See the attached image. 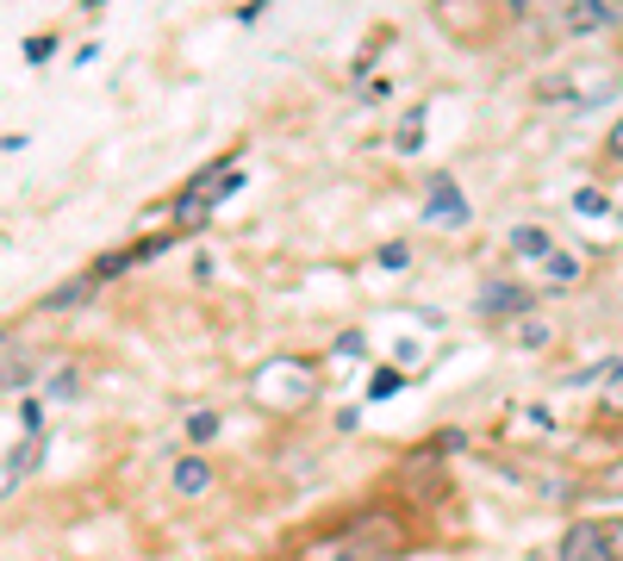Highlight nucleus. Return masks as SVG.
I'll use <instances>...</instances> for the list:
<instances>
[{
    "label": "nucleus",
    "instance_id": "f257e3e1",
    "mask_svg": "<svg viewBox=\"0 0 623 561\" xmlns=\"http://www.w3.org/2000/svg\"><path fill=\"white\" fill-rule=\"evenodd\" d=\"M343 542H350L355 556H369V561H399V556H406V524L393 518L387 505H374V512L350 518Z\"/></svg>",
    "mask_w": 623,
    "mask_h": 561
},
{
    "label": "nucleus",
    "instance_id": "f03ea898",
    "mask_svg": "<svg viewBox=\"0 0 623 561\" xmlns=\"http://www.w3.org/2000/svg\"><path fill=\"white\" fill-rule=\"evenodd\" d=\"M312 362H287V356H274L262 374H256V400H274V406H306L312 400Z\"/></svg>",
    "mask_w": 623,
    "mask_h": 561
},
{
    "label": "nucleus",
    "instance_id": "7ed1b4c3",
    "mask_svg": "<svg viewBox=\"0 0 623 561\" xmlns=\"http://www.w3.org/2000/svg\"><path fill=\"white\" fill-rule=\"evenodd\" d=\"M562 561H611V542H604V524H592V518L567 524V537H562Z\"/></svg>",
    "mask_w": 623,
    "mask_h": 561
},
{
    "label": "nucleus",
    "instance_id": "20e7f679",
    "mask_svg": "<svg viewBox=\"0 0 623 561\" xmlns=\"http://www.w3.org/2000/svg\"><path fill=\"white\" fill-rule=\"evenodd\" d=\"M530 306H536V300H530L518 281H492V288L480 293V312H487V318H506V312H530Z\"/></svg>",
    "mask_w": 623,
    "mask_h": 561
},
{
    "label": "nucleus",
    "instance_id": "39448f33",
    "mask_svg": "<svg viewBox=\"0 0 623 561\" xmlns=\"http://www.w3.org/2000/svg\"><path fill=\"white\" fill-rule=\"evenodd\" d=\"M424 218H449V225H462V218H467V206H462V194H455V181H449V175H430Z\"/></svg>",
    "mask_w": 623,
    "mask_h": 561
},
{
    "label": "nucleus",
    "instance_id": "423d86ee",
    "mask_svg": "<svg viewBox=\"0 0 623 561\" xmlns=\"http://www.w3.org/2000/svg\"><path fill=\"white\" fill-rule=\"evenodd\" d=\"M604 25H618V7H611V0H580V7H567V32H604Z\"/></svg>",
    "mask_w": 623,
    "mask_h": 561
},
{
    "label": "nucleus",
    "instance_id": "0eeeda50",
    "mask_svg": "<svg viewBox=\"0 0 623 561\" xmlns=\"http://www.w3.org/2000/svg\"><path fill=\"white\" fill-rule=\"evenodd\" d=\"M206 486H213V462H206V456H181L175 462V493L194 500V493H206Z\"/></svg>",
    "mask_w": 623,
    "mask_h": 561
},
{
    "label": "nucleus",
    "instance_id": "6e6552de",
    "mask_svg": "<svg viewBox=\"0 0 623 561\" xmlns=\"http://www.w3.org/2000/svg\"><path fill=\"white\" fill-rule=\"evenodd\" d=\"M88 293H94V274H88V281H63V288H50L38 306H44V312H69V306H81Z\"/></svg>",
    "mask_w": 623,
    "mask_h": 561
},
{
    "label": "nucleus",
    "instance_id": "1a4fd4ad",
    "mask_svg": "<svg viewBox=\"0 0 623 561\" xmlns=\"http://www.w3.org/2000/svg\"><path fill=\"white\" fill-rule=\"evenodd\" d=\"M38 468V437H25V444H13L7 449V493L20 486V474H32Z\"/></svg>",
    "mask_w": 623,
    "mask_h": 561
},
{
    "label": "nucleus",
    "instance_id": "9d476101",
    "mask_svg": "<svg viewBox=\"0 0 623 561\" xmlns=\"http://www.w3.org/2000/svg\"><path fill=\"white\" fill-rule=\"evenodd\" d=\"M511 250L518 256H555V244H548L543 225H518V232H511Z\"/></svg>",
    "mask_w": 623,
    "mask_h": 561
},
{
    "label": "nucleus",
    "instance_id": "9b49d317",
    "mask_svg": "<svg viewBox=\"0 0 623 561\" xmlns=\"http://www.w3.org/2000/svg\"><path fill=\"white\" fill-rule=\"evenodd\" d=\"M20 388H32V362H25V349L13 344V349H7V393L20 400Z\"/></svg>",
    "mask_w": 623,
    "mask_h": 561
},
{
    "label": "nucleus",
    "instance_id": "f8f14e48",
    "mask_svg": "<svg viewBox=\"0 0 623 561\" xmlns=\"http://www.w3.org/2000/svg\"><path fill=\"white\" fill-rule=\"evenodd\" d=\"M218 425H225V418H218L213 406L188 412V437H194V444H213V437H218Z\"/></svg>",
    "mask_w": 623,
    "mask_h": 561
},
{
    "label": "nucleus",
    "instance_id": "ddd939ff",
    "mask_svg": "<svg viewBox=\"0 0 623 561\" xmlns=\"http://www.w3.org/2000/svg\"><path fill=\"white\" fill-rule=\"evenodd\" d=\"M406 388V374L399 368H374V381H369V400H393V393Z\"/></svg>",
    "mask_w": 623,
    "mask_h": 561
},
{
    "label": "nucleus",
    "instance_id": "4468645a",
    "mask_svg": "<svg viewBox=\"0 0 623 561\" xmlns=\"http://www.w3.org/2000/svg\"><path fill=\"white\" fill-rule=\"evenodd\" d=\"M418 137H424V106H411V113H406V125H399V150H418Z\"/></svg>",
    "mask_w": 623,
    "mask_h": 561
},
{
    "label": "nucleus",
    "instance_id": "2eb2a0df",
    "mask_svg": "<svg viewBox=\"0 0 623 561\" xmlns=\"http://www.w3.org/2000/svg\"><path fill=\"white\" fill-rule=\"evenodd\" d=\"M13 412H20V425H25V437H38V425H44V400H13Z\"/></svg>",
    "mask_w": 623,
    "mask_h": 561
},
{
    "label": "nucleus",
    "instance_id": "dca6fc26",
    "mask_svg": "<svg viewBox=\"0 0 623 561\" xmlns=\"http://www.w3.org/2000/svg\"><path fill=\"white\" fill-rule=\"evenodd\" d=\"M132 262H137L132 250H113V256H100V262H94V281H113V274H125V269H132Z\"/></svg>",
    "mask_w": 623,
    "mask_h": 561
},
{
    "label": "nucleus",
    "instance_id": "f3484780",
    "mask_svg": "<svg viewBox=\"0 0 623 561\" xmlns=\"http://www.w3.org/2000/svg\"><path fill=\"white\" fill-rule=\"evenodd\" d=\"M574 213H586V218H599V213H611V200H604L599 188H580V194H574Z\"/></svg>",
    "mask_w": 623,
    "mask_h": 561
},
{
    "label": "nucleus",
    "instance_id": "a211bd4d",
    "mask_svg": "<svg viewBox=\"0 0 623 561\" xmlns=\"http://www.w3.org/2000/svg\"><path fill=\"white\" fill-rule=\"evenodd\" d=\"M548 281H580V256H548Z\"/></svg>",
    "mask_w": 623,
    "mask_h": 561
},
{
    "label": "nucleus",
    "instance_id": "6ab92c4d",
    "mask_svg": "<svg viewBox=\"0 0 623 561\" xmlns=\"http://www.w3.org/2000/svg\"><path fill=\"white\" fill-rule=\"evenodd\" d=\"M50 51H57V38H50V32H38V38H25V63H50Z\"/></svg>",
    "mask_w": 623,
    "mask_h": 561
},
{
    "label": "nucleus",
    "instance_id": "aec40b11",
    "mask_svg": "<svg viewBox=\"0 0 623 561\" xmlns=\"http://www.w3.org/2000/svg\"><path fill=\"white\" fill-rule=\"evenodd\" d=\"M406 262H411V250H406V244H381V269H393V274H399Z\"/></svg>",
    "mask_w": 623,
    "mask_h": 561
},
{
    "label": "nucleus",
    "instance_id": "412c9836",
    "mask_svg": "<svg viewBox=\"0 0 623 561\" xmlns=\"http://www.w3.org/2000/svg\"><path fill=\"white\" fill-rule=\"evenodd\" d=\"M337 356H343V362H355V356H362V330H343V337H337Z\"/></svg>",
    "mask_w": 623,
    "mask_h": 561
},
{
    "label": "nucleus",
    "instance_id": "4be33fe9",
    "mask_svg": "<svg viewBox=\"0 0 623 561\" xmlns=\"http://www.w3.org/2000/svg\"><path fill=\"white\" fill-rule=\"evenodd\" d=\"M518 337H524V349H543V344H548V325H536V318H530V325L518 330Z\"/></svg>",
    "mask_w": 623,
    "mask_h": 561
},
{
    "label": "nucleus",
    "instance_id": "5701e85b",
    "mask_svg": "<svg viewBox=\"0 0 623 561\" xmlns=\"http://www.w3.org/2000/svg\"><path fill=\"white\" fill-rule=\"evenodd\" d=\"M604 542H611V561H623V518L604 524Z\"/></svg>",
    "mask_w": 623,
    "mask_h": 561
},
{
    "label": "nucleus",
    "instance_id": "b1692460",
    "mask_svg": "<svg viewBox=\"0 0 623 561\" xmlns=\"http://www.w3.org/2000/svg\"><path fill=\"white\" fill-rule=\"evenodd\" d=\"M611 156H623V119L611 125Z\"/></svg>",
    "mask_w": 623,
    "mask_h": 561
},
{
    "label": "nucleus",
    "instance_id": "393cba45",
    "mask_svg": "<svg viewBox=\"0 0 623 561\" xmlns=\"http://www.w3.org/2000/svg\"><path fill=\"white\" fill-rule=\"evenodd\" d=\"M331 561H369V556H355V549H337V556Z\"/></svg>",
    "mask_w": 623,
    "mask_h": 561
},
{
    "label": "nucleus",
    "instance_id": "a878e982",
    "mask_svg": "<svg viewBox=\"0 0 623 561\" xmlns=\"http://www.w3.org/2000/svg\"><path fill=\"white\" fill-rule=\"evenodd\" d=\"M611 381H618V388H623V356H618V362H611Z\"/></svg>",
    "mask_w": 623,
    "mask_h": 561
}]
</instances>
